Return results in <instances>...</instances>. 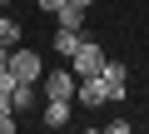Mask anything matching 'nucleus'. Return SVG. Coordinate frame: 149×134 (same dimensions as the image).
<instances>
[{
  "label": "nucleus",
  "mask_w": 149,
  "mask_h": 134,
  "mask_svg": "<svg viewBox=\"0 0 149 134\" xmlns=\"http://www.w3.org/2000/svg\"><path fill=\"white\" fill-rule=\"evenodd\" d=\"M70 65H74V80H95V75L104 70V50H100L95 40H80V50L70 55Z\"/></svg>",
  "instance_id": "f257e3e1"
},
{
  "label": "nucleus",
  "mask_w": 149,
  "mask_h": 134,
  "mask_svg": "<svg viewBox=\"0 0 149 134\" xmlns=\"http://www.w3.org/2000/svg\"><path fill=\"white\" fill-rule=\"evenodd\" d=\"M40 85H45V99H74V70H50V75H40Z\"/></svg>",
  "instance_id": "f03ea898"
},
{
  "label": "nucleus",
  "mask_w": 149,
  "mask_h": 134,
  "mask_svg": "<svg viewBox=\"0 0 149 134\" xmlns=\"http://www.w3.org/2000/svg\"><path fill=\"white\" fill-rule=\"evenodd\" d=\"M10 75H15V80H40V75H45V70H40V55L10 45Z\"/></svg>",
  "instance_id": "7ed1b4c3"
},
{
  "label": "nucleus",
  "mask_w": 149,
  "mask_h": 134,
  "mask_svg": "<svg viewBox=\"0 0 149 134\" xmlns=\"http://www.w3.org/2000/svg\"><path fill=\"white\" fill-rule=\"evenodd\" d=\"M100 85H104V94H109V99H124V90H129V75H124V65L104 60V70H100Z\"/></svg>",
  "instance_id": "20e7f679"
},
{
  "label": "nucleus",
  "mask_w": 149,
  "mask_h": 134,
  "mask_svg": "<svg viewBox=\"0 0 149 134\" xmlns=\"http://www.w3.org/2000/svg\"><path fill=\"white\" fill-rule=\"evenodd\" d=\"M74 99H80L85 109H100V104H109V94H104L100 75H95V80H80V85H74Z\"/></svg>",
  "instance_id": "39448f33"
},
{
  "label": "nucleus",
  "mask_w": 149,
  "mask_h": 134,
  "mask_svg": "<svg viewBox=\"0 0 149 134\" xmlns=\"http://www.w3.org/2000/svg\"><path fill=\"white\" fill-rule=\"evenodd\" d=\"M35 80H15V90H10V104H15V114H25V109H35Z\"/></svg>",
  "instance_id": "423d86ee"
},
{
  "label": "nucleus",
  "mask_w": 149,
  "mask_h": 134,
  "mask_svg": "<svg viewBox=\"0 0 149 134\" xmlns=\"http://www.w3.org/2000/svg\"><path fill=\"white\" fill-rule=\"evenodd\" d=\"M55 25H60V30H80V25H85V5H74V0H65V5L55 10Z\"/></svg>",
  "instance_id": "0eeeda50"
},
{
  "label": "nucleus",
  "mask_w": 149,
  "mask_h": 134,
  "mask_svg": "<svg viewBox=\"0 0 149 134\" xmlns=\"http://www.w3.org/2000/svg\"><path fill=\"white\" fill-rule=\"evenodd\" d=\"M70 104H74V99H45V124H50V129H65V124H70Z\"/></svg>",
  "instance_id": "6e6552de"
},
{
  "label": "nucleus",
  "mask_w": 149,
  "mask_h": 134,
  "mask_svg": "<svg viewBox=\"0 0 149 134\" xmlns=\"http://www.w3.org/2000/svg\"><path fill=\"white\" fill-rule=\"evenodd\" d=\"M55 50H60V55L70 60L74 50H80V30H55Z\"/></svg>",
  "instance_id": "1a4fd4ad"
},
{
  "label": "nucleus",
  "mask_w": 149,
  "mask_h": 134,
  "mask_svg": "<svg viewBox=\"0 0 149 134\" xmlns=\"http://www.w3.org/2000/svg\"><path fill=\"white\" fill-rule=\"evenodd\" d=\"M15 40H20V25L10 15H0V45H15Z\"/></svg>",
  "instance_id": "9d476101"
},
{
  "label": "nucleus",
  "mask_w": 149,
  "mask_h": 134,
  "mask_svg": "<svg viewBox=\"0 0 149 134\" xmlns=\"http://www.w3.org/2000/svg\"><path fill=\"white\" fill-rule=\"evenodd\" d=\"M0 134H15V114H0Z\"/></svg>",
  "instance_id": "9b49d317"
},
{
  "label": "nucleus",
  "mask_w": 149,
  "mask_h": 134,
  "mask_svg": "<svg viewBox=\"0 0 149 134\" xmlns=\"http://www.w3.org/2000/svg\"><path fill=\"white\" fill-rule=\"evenodd\" d=\"M35 5H40V10H50V15H55V10H60V5H65V0H35Z\"/></svg>",
  "instance_id": "f8f14e48"
},
{
  "label": "nucleus",
  "mask_w": 149,
  "mask_h": 134,
  "mask_svg": "<svg viewBox=\"0 0 149 134\" xmlns=\"http://www.w3.org/2000/svg\"><path fill=\"white\" fill-rule=\"evenodd\" d=\"M0 114H15V104H10V94L0 90Z\"/></svg>",
  "instance_id": "ddd939ff"
},
{
  "label": "nucleus",
  "mask_w": 149,
  "mask_h": 134,
  "mask_svg": "<svg viewBox=\"0 0 149 134\" xmlns=\"http://www.w3.org/2000/svg\"><path fill=\"white\" fill-rule=\"evenodd\" d=\"M5 65H10V45H0V70H5Z\"/></svg>",
  "instance_id": "4468645a"
},
{
  "label": "nucleus",
  "mask_w": 149,
  "mask_h": 134,
  "mask_svg": "<svg viewBox=\"0 0 149 134\" xmlns=\"http://www.w3.org/2000/svg\"><path fill=\"white\" fill-rule=\"evenodd\" d=\"M74 5H85V10H90V5H95V0H74Z\"/></svg>",
  "instance_id": "2eb2a0df"
},
{
  "label": "nucleus",
  "mask_w": 149,
  "mask_h": 134,
  "mask_svg": "<svg viewBox=\"0 0 149 134\" xmlns=\"http://www.w3.org/2000/svg\"><path fill=\"white\" fill-rule=\"evenodd\" d=\"M0 5H10V0H0Z\"/></svg>",
  "instance_id": "dca6fc26"
}]
</instances>
